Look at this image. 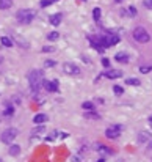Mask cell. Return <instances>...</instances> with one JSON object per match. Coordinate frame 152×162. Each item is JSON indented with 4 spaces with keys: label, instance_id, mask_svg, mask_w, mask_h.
Wrapping results in <instances>:
<instances>
[{
    "label": "cell",
    "instance_id": "obj_2",
    "mask_svg": "<svg viewBox=\"0 0 152 162\" xmlns=\"http://www.w3.org/2000/svg\"><path fill=\"white\" fill-rule=\"evenodd\" d=\"M133 38H135V41H138V43H149V40H151V35L147 33V30L144 29V27H136V29L133 30Z\"/></svg>",
    "mask_w": 152,
    "mask_h": 162
},
{
    "label": "cell",
    "instance_id": "obj_11",
    "mask_svg": "<svg viewBox=\"0 0 152 162\" xmlns=\"http://www.w3.org/2000/svg\"><path fill=\"white\" fill-rule=\"evenodd\" d=\"M115 60L119 61V63H127V61H129V55L126 52H118L115 55Z\"/></svg>",
    "mask_w": 152,
    "mask_h": 162
},
{
    "label": "cell",
    "instance_id": "obj_13",
    "mask_svg": "<svg viewBox=\"0 0 152 162\" xmlns=\"http://www.w3.org/2000/svg\"><path fill=\"white\" fill-rule=\"evenodd\" d=\"M44 132H46L44 124H36V128L32 129V136H39V134H44Z\"/></svg>",
    "mask_w": 152,
    "mask_h": 162
},
{
    "label": "cell",
    "instance_id": "obj_34",
    "mask_svg": "<svg viewBox=\"0 0 152 162\" xmlns=\"http://www.w3.org/2000/svg\"><path fill=\"white\" fill-rule=\"evenodd\" d=\"M149 124H151V128H152V115L149 117Z\"/></svg>",
    "mask_w": 152,
    "mask_h": 162
},
{
    "label": "cell",
    "instance_id": "obj_10",
    "mask_svg": "<svg viewBox=\"0 0 152 162\" xmlns=\"http://www.w3.org/2000/svg\"><path fill=\"white\" fill-rule=\"evenodd\" d=\"M61 19H63V14H61V13L52 14V16H50V24H52V25H60Z\"/></svg>",
    "mask_w": 152,
    "mask_h": 162
},
{
    "label": "cell",
    "instance_id": "obj_26",
    "mask_svg": "<svg viewBox=\"0 0 152 162\" xmlns=\"http://www.w3.org/2000/svg\"><path fill=\"white\" fill-rule=\"evenodd\" d=\"M149 71H152V66H141L140 68V72H143V74H147Z\"/></svg>",
    "mask_w": 152,
    "mask_h": 162
},
{
    "label": "cell",
    "instance_id": "obj_21",
    "mask_svg": "<svg viewBox=\"0 0 152 162\" xmlns=\"http://www.w3.org/2000/svg\"><path fill=\"white\" fill-rule=\"evenodd\" d=\"M58 38H60V33H58V32H50L47 35V40L49 41H57Z\"/></svg>",
    "mask_w": 152,
    "mask_h": 162
},
{
    "label": "cell",
    "instance_id": "obj_32",
    "mask_svg": "<svg viewBox=\"0 0 152 162\" xmlns=\"http://www.w3.org/2000/svg\"><path fill=\"white\" fill-rule=\"evenodd\" d=\"M72 162H82V161H80V157L75 156V157H72Z\"/></svg>",
    "mask_w": 152,
    "mask_h": 162
},
{
    "label": "cell",
    "instance_id": "obj_6",
    "mask_svg": "<svg viewBox=\"0 0 152 162\" xmlns=\"http://www.w3.org/2000/svg\"><path fill=\"white\" fill-rule=\"evenodd\" d=\"M63 71L66 72V74H71V76L80 74V68L77 66V65H74V63H64L63 65Z\"/></svg>",
    "mask_w": 152,
    "mask_h": 162
},
{
    "label": "cell",
    "instance_id": "obj_12",
    "mask_svg": "<svg viewBox=\"0 0 152 162\" xmlns=\"http://www.w3.org/2000/svg\"><path fill=\"white\" fill-rule=\"evenodd\" d=\"M151 137H152V136L147 132V131H143V132L138 134V142H140V143H144V142L151 140Z\"/></svg>",
    "mask_w": 152,
    "mask_h": 162
},
{
    "label": "cell",
    "instance_id": "obj_4",
    "mask_svg": "<svg viewBox=\"0 0 152 162\" xmlns=\"http://www.w3.org/2000/svg\"><path fill=\"white\" fill-rule=\"evenodd\" d=\"M16 136H17V129L16 128H8L6 131H3V132H2L0 138H2L3 143H11V142L16 138Z\"/></svg>",
    "mask_w": 152,
    "mask_h": 162
},
{
    "label": "cell",
    "instance_id": "obj_31",
    "mask_svg": "<svg viewBox=\"0 0 152 162\" xmlns=\"http://www.w3.org/2000/svg\"><path fill=\"white\" fill-rule=\"evenodd\" d=\"M102 65H104L105 68H108V65H110V60H108V58H102Z\"/></svg>",
    "mask_w": 152,
    "mask_h": 162
},
{
    "label": "cell",
    "instance_id": "obj_16",
    "mask_svg": "<svg viewBox=\"0 0 152 162\" xmlns=\"http://www.w3.org/2000/svg\"><path fill=\"white\" fill-rule=\"evenodd\" d=\"M11 5H13L11 0H0V10H8L11 8Z\"/></svg>",
    "mask_w": 152,
    "mask_h": 162
},
{
    "label": "cell",
    "instance_id": "obj_1",
    "mask_svg": "<svg viewBox=\"0 0 152 162\" xmlns=\"http://www.w3.org/2000/svg\"><path fill=\"white\" fill-rule=\"evenodd\" d=\"M27 79H28V83H30V90L33 93H38L39 88L42 87V72L38 71V69H32L27 74Z\"/></svg>",
    "mask_w": 152,
    "mask_h": 162
},
{
    "label": "cell",
    "instance_id": "obj_15",
    "mask_svg": "<svg viewBox=\"0 0 152 162\" xmlns=\"http://www.w3.org/2000/svg\"><path fill=\"white\" fill-rule=\"evenodd\" d=\"M85 118H88V120H100V115L94 113V110H91V112H86V113H85Z\"/></svg>",
    "mask_w": 152,
    "mask_h": 162
},
{
    "label": "cell",
    "instance_id": "obj_36",
    "mask_svg": "<svg viewBox=\"0 0 152 162\" xmlns=\"http://www.w3.org/2000/svg\"><path fill=\"white\" fill-rule=\"evenodd\" d=\"M97 162H105V159H104V157H102V159H99V161H97Z\"/></svg>",
    "mask_w": 152,
    "mask_h": 162
},
{
    "label": "cell",
    "instance_id": "obj_27",
    "mask_svg": "<svg viewBox=\"0 0 152 162\" xmlns=\"http://www.w3.org/2000/svg\"><path fill=\"white\" fill-rule=\"evenodd\" d=\"M53 51H55L53 46H46V47H42V52H53Z\"/></svg>",
    "mask_w": 152,
    "mask_h": 162
},
{
    "label": "cell",
    "instance_id": "obj_14",
    "mask_svg": "<svg viewBox=\"0 0 152 162\" xmlns=\"http://www.w3.org/2000/svg\"><path fill=\"white\" fill-rule=\"evenodd\" d=\"M14 41H16V43H17L19 46H21V47H28V43H27L24 38L19 36V35H14Z\"/></svg>",
    "mask_w": 152,
    "mask_h": 162
},
{
    "label": "cell",
    "instance_id": "obj_35",
    "mask_svg": "<svg viewBox=\"0 0 152 162\" xmlns=\"http://www.w3.org/2000/svg\"><path fill=\"white\" fill-rule=\"evenodd\" d=\"M115 2H116V3H121V2H124V0H115Z\"/></svg>",
    "mask_w": 152,
    "mask_h": 162
},
{
    "label": "cell",
    "instance_id": "obj_5",
    "mask_svg": "<svg viewBox=\"0 0 152 162\" xmlns=\"http://www.w3.org/2000/svg\"><path fill=\"white\" fill-rule=\"evenodd\" d=\"M119 134H121V126H118V124H113V126H110V128H107V131H105L107 138H111V140L118 138Z\"/></svg>",
    "mask_w": 152,
    "mask_h": 162
},
{
    "label": "cell",
    "instance_id": "obj_28",
    "mask_svg": "<svg viewBox=\"0 0 152 162\" xmlns=\"http://www.w3.org/2000/svg\"><path fill=\"white\" fill-rule=\"evenodd\" d=\"M44 66H55V60H46V63H44Z\"/></svg>",
    "mask_w": 152,
    "mask_h": 162
},
{
    "label": "cell",
    "instance_id": "obj_22",
    "mask_svg": "<svg viewBox=\"0 0 152 162\" xmlns=\"http://www.w3.org/2000/svg\"><path fill=\"white\" fill-rule=\"evenodd\" d=\"M57 0H41V8H47L49 5H52V3H55Z\"/></svg>",
    "mask_w": 152,
    "mask_h": 162
},
{
    "label": "cell",
    "instance_id": "obj_24",
    "mask_svg": "<svg viewBox=\"0 0 152 162\" xmlns=\"http://www.w3.org/2000/svg\"><path fill=\"white\" fill-rule=\"evenodd\" d=\"M93 16H94V21L99 22L100 21V8H94V11H93Z\"/></svg>",
    "mask_w": 152,
    "mask_h": 162
},
{
    "label": "cell",
    "instance_id": "obj_9",
    "mask_svg": "<svg viewBox=\"0 0 152 162\" xmlns=\"http://www.w3.org/2000/svg\"><path fill=\"white\" fill-rule=\"evenodd\" d=\"M46 121H47V115H44V113H38V115H35V118H33L35 124H44Z\"/></svg>",
    "mask_w": 152,
    "mask_h": 162
},
{
    "label": "cell",
    "instance_id": "obj_17",
    "mask_svg": "<svg viewBox=\"0 0 152 162\" xmlns=\"http://www.w3.org/2000/svg\"><path fill=\"white\" fill-rule=\"evenodd\" d=\"M19 153H21V146L19 145H11L10 146V154L11 156H17Z\"/></svg>",
    "mask_w": 152,
    "mask_h": 162
},
{
    "label": "cell",
    "instance_id": "obj_3",
    "mask_svg": "<svg viewBox=\"0 0 152 162\" xmlns=\"http://www.w3.org/2000/svg\"><path fill=\"white\" fill-rule=\"evenodd\" d=\"M35 11L33 10H19L17 11V21L21 22V24H30V22L33 21V17H35Z\"/></svg>",
    "mask_w": 152,
    "mask_h": 162
},
{
    "label": "cell",
    "instance_id": "obj_33",
    "mask_svg": "<svg viewBox=\"0 0 152 162\" xmlns=\"http://www.w3.org/2000/svg\"><path fill=\"white\" fill-rule=\"evenodd\" d=\"M147 148H149V149H152V140L149 142V143H147Z\"/></svg>",
    "mask_w": 152,
    "mask_h": 162
},
{
    "label": "cell",
    "instance_id": "obj_8",
    "mask_svg": "<svg viewBox=\"0 0 152 162\" xmlns=\"http://www.w3.org/2000/svg\"><path fill=\"white\" fill-rule=\"evenodd\" d=\"M121 76H122V72L118 71V69H110V71H105V77H108V79H119Z\"/></svg>",
    "mask_w": 152,
    "mask_h": 162
},
{
    "label": "cell",
    "instance_id": "obj_18",
    "mask_svg": "<svg viewBox=\"0 0 152 162\" xmlns=\"http://www.w3.org/2000/svg\"><path fill=\"white\" fill-rule=\"evenodd\" d=\"M0 43L5 46V47H11V46H13V41H11L8 36H2L0 38Z\"/></svg>",
    "mask_w": 152,
    "mask_h": 162
},
{
    "label": "cell",
    "instance_id": "obj_29",
    "mask_svg": "<svg viewBox=\"0 0 152 162\" xmlns=\"http://www.w3.org/2000/svg\"><path fill=\"white\" fill-rule=\"evenodd\" d=\"M129 14H130V16H135V14H136L135 6H129Z\"/></svg>",
    "mask_w": 152,
    "mask_h": 162
},
{
    "label": "cell",
    "instance_id": "obj_23",
    "mask_svg": "<svg viewBox=\"0 0 152 162\" xmlns=\"http://www.w3.org/2000/svg\"><path fill=\"white\" fill-rule=\"evenodd\" d=\"M13 113H14V107H11V106H8L5 110H3V115H6V117H11Z\"/></svg>",
    "mask_w": 152,
    "mask_h": 162
},
{
    "label": "cell",
    "instance_id": "obj_20",
    "mask_svg": "<svg viewBox=\"0 0 152 162\" xmlns=\"http://www.w3.org/2000/svg\"><path fill=\"white\" fill-rule=\"evenodd\" d=\"M126 83H129V85H133V87H138L141 82H140L138 79H133V77H129V79H126Z\"/></svg>",
    "mask_w": 152,
    "mask_h": 162
},
{
    "label": "cell",
    "instance_id": "obj_7",
    "mask_svg": "<svg viewBox=\"0 0 152 162\" xmlns=\"http://www.w3.org/2000/svg\"><path fill=\"white\" fill-rule=\"evenodd\" d=\"M42 87L47 91H57L58 90V80H42Z\"/></svg>",
    "mask_w": 152,
    "mask_h": 162
},
{
    "label": "cell",
    "instance_id": "obj_25",
    "mask_svg": "<svg viewBox=\"0 0 152 162\" xmlns=\"http://www.w3.org/2000/svg\"><path fill=\"white\" fill-rule=\"evenodd\" d=\"M113 91H115L116 95H119V96H121V95L124 93V88H122V87H119V85H115V87H113Z\"/></svg>",
    "mask_w": 152,
    "mask_h": 162
},
{
    "label": "cell",
    "instance_id": "obj_30",
    "mask_svg": "<svg viewBox=\"0 0 152 162\" xmlns=\"http://www.w3.org/2000/svg\"><path fill=\"white\" fill-rule=\"evenodd\" d=\"M144 6L146 8H152V0H144Z\"/></svg>",
    "mask_w": 152,
    "mask_h": 162
},
{
    "label": "cell",
    "instance_id": "obj_19",
    "mask_svg": "<svg viewBox=\"0 0 152 162\" xmlns=\"http://www.w3.org/2000/svg\"><path fill=\"white\" fill-rule=\"evenodd\" d=\"M82 107H83V109L86 110V112H91V110H94V109H96V107H94V104H93V102H89V101H85L83 104H82Z\"/></svg>",
    "mask_w": 152,
    "mask_h": 162
}]
</instances>
